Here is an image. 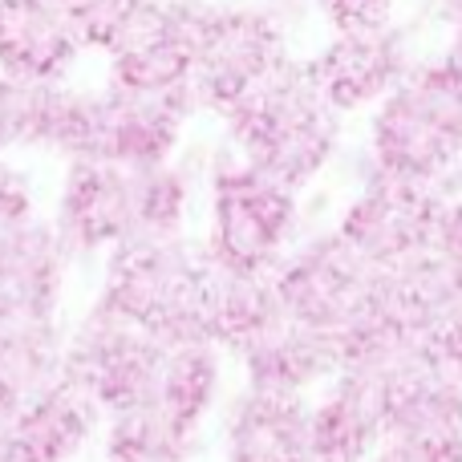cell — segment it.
I'll return each mask as SVG.
<instances>
[{
    "label": "cell",
    "instance_id": "23",
    "mask_svg": "<svg viewBox=\"0 0 462 462\" xmlns=\"http://www.w3.org/2000/svg\"><path fill=\"white\" fill-rule=\"evenodd\" d=\"M374 462H462V434L442 439H385Z\"/></svg>",
    "mask_w": 462,
    "mask_h": 462
},
{
    "label": "cell",
    "instance_id": "17",
    "mask_svg": "<svg viewBox=\"0 0 462 462\" xmlns=\"http://www.w3.org/2000/svg\"><path fill=\"white\" fill-rule=\"evenodd\" d=\"M247 369V390L263 393H296L304 398V390L325 377H337L341 361H337V345L328 337L312 333V328L296 325L292 317H280L276 325H268L244 353H239Z\"/></svg>",
    "mask_w": 462,
    "mask_h": 462
},
{
    "label": "cell",
    "instance_id": "30",
    "mask_svg": "<svg viewBox=\"0 0 462 462\" xmlns=\"http://www.w3.org/2000/svg\"><path fill=\"white\" fill-rule=\"evenodd\" d=\"M0 462H8V439H5V422H0Z\"/></svg>",
    "mask_w": 462,
    "mask_h": 462
},
{
    "label": "cell",
    "instance_id": "8",
    "mask_svg": "<svg viewBox=\"0 0 462 462\" xmlns=\"http://www.w3.org/2000/svg\"><path fill=\"white\" fill-rule=\"evenodd\" d=\"M284 61V32L268 13L203 5L191 69L195 106L227 114Z\"/></svg>",
    "mask_w": 462,
    "mask_h": 462
},
{
    "label": "cell",
    "instance_id": "3",
    "mask_svg": "<svg viewBox=\"0 0 462 462\" xmlns=\"http://www.w3.org/2000/svg\"><path fill=\"white\" fill-rule=\"evenodd\" d=\"M208 272V252L191 247L183 236L130 239L110 252L106 288L97 304L162 345L195 341L203 337Z\"/></svg>",
    "mask_w": 462,
    "mask_h": 462
},
{
    "label": "cell",
    "instance_id": "13",
    "mask_svg": "<svg viewBox=\"0 0 462 462\" xmlns=\"http://www.w3.org/2000/svg\"><path fill=\"white\" fill-rule=\"evenodd\" d=\"M382 377L385 439H442L462 434V377H455L430 349L393 361Z\"/></svg>",
    "mask_w": 462,
    "mask_h": 462
},
{
    "label": "cell",
    "instance_id": "20",
    "mask_svg": "<svg viewBox=\"0 0 462 462\" xmlns=\"http://www.w3.org/2000/svg\"><path fill=\"white\" fill-rule=\"evenodd\" d=\"M284 317L272 276H239L211 263L208 292H203V337L216 349L244 353L268 325Z\"/></svg>",
    "mask_w": 462,
    "mask_h": 462
},
{
    "label": "cell",
    "instance_id": "10",
    "mask_svg": "<svg viewBox=\"0 0 462 462\" xmlns=\"http://www.w3.org/2000/svg\"><path fill=\"white\" fill-rule=\"evenodd\" d=\"M203 0H146L110 49V86L134 94L191 89Z\"/></svg>",
    "mask_w": 462,
    "mask_h": 462
},
{
    "label": "cell",
    "instance_id": "2",
    "mask_svg": "<svg viewBox=\"0 0 462 462\" xmlns=\"http://www.w3.org/2000/svg\"><path fill=\"white\" fill-rule=\"evenodd\" d=\"M227 134L247 167L284 187H304L337 151V110L317 89L309 65L284 61L244 102L224 114Z\"/></svg>",
    "mask_w": 462,
    "mask_h": 462
},
{
    "label": "cell",
    "instance_id": "31",
    "mask_svg": "<svg viewBox=\"0 0 462 462\" xmlns=\"http://www.w3.org/2000/svg\"><path fill=\"white\" fill-rule=\"evenodd\" d=\"M447 13H450V16H458V13H462V0H447Z\"/></svg>",
    "mask_w": 462,
    "mask_h": 462
},
{
    "label": "cell",
    "instance_id": "24",
    "mask_svg": "<svg viewBox=\"0 0 462 462\" xmlns=\"http://www.w3.org/2000/svg\"><path fill=\"white\" fill-rule=\"evenodd\" d=\"M434 263H439L442 280H447L450 296L462 300V199L442 211L439 239H434Z\"/></svg>",
    "mask_w": 462,
    "mask_h": 462
},
{
    "label": "cell",
    "instance_id": "5",
    "mask_svg": "<svg viewBox=\"0 0 462 462\" xmlns=\"http://www.w3.org/2000/svg\"><path fill=\"white\" fill-rule=\"evenodd\" d=\"M296 224V191L244 159L219 162L211 179L208 260L239 276H272Z\"/></svg>",
    "mask_w": 462,
    "mask_h": 462
},
{
    "label": "cell",
    "instance_id": "29",
    "mask_svg": "<svg viewBox=\"0 0 462 462\" xmlns=\"http://www.w3.org/2000/svg\"><path fill=\"white\" fill-rule=\"evenodd\" d=\"M455 21H458V32H455V41H450V49L442 53V65H447V69L462 81V13L455 16Z\"/></svg>",
    "mask_w": 462,
    "mask_h": 462
},
{
    "label": "cell",
    "instance_id": "9",
    "mask_svg": "<svg viewBox=\"0 0 462 462\" xmlns=\"http://www.w3.org/2000/svg\"><path fill=\"white\" fill-rule=\"evenodd\" d=\"M442 211H447V203L434 195V187L374 171L365 191L341 216L337 236L357 255H365L374 268L393 272L434 252Z\"/></svg>",
    "mask_w": 462,
    "mask_h": 462
},
{
    "label": "cell",
    "instance_id": "25",
    "mask_svg": "<svg viewBox=\"0 0 462 462\" xmlns=\"http://www.w3.org/2000/svg\"><path fill=\"white\" fill-rule=\"evenodd\" d=\"M32 191L29 179L21 175L16 167L0 162V236H13V231L32 224Z\"/></svg>",
    "mask_w": 462,
    "mask_h": 462
},
{
    "label": "cell",
    "instance_id": "19",
    "mask_svg": "<svg viewBox=\"0 0 462 462\" xmlns=\"http://www.w3.org/2000/svg\"><path fill=\"white\" fill-rule=\"evenodd\" d=\"M65 345L53 320H0V422L61 382Z\"/></svg>",
    "mask_w": 462,
    "mask_h": 462
},
{
    "label": "cell",
    "instance_id": "14",
    "mask_svg": "<svg viewBox=\"0 0 462 462\" xmlns=\"http://www.w3.org/2000/svg\"><path fill=\"white\" fill-rule=\"evenodd\" d=\"M81 53L57 0H0V73L24 86L57 81Z\"/></svg>",
    "mask_w": 462,
    "mask_h": 462
},
{
    "label": "cell",
    "instance_id": "21",
    "mask_svg": "<svg viewBox=\"0 0 462 462\" xmlns=\"http://www.w3.org/2000/svg\"><path fill=\"white\" fill-rule=\"evenodd\" d=\"M216 393H219V349L216 345L203 341V337L167 345L151 410L183 442L195 439L199 422L208 418V410L216 406Z\"/></svg>",
    "mask_w": 462,
    "mask_h": 462
},
{
    "label": "cell",
    "instance_id": "28",
    "mask_svg": "<svg viewBox=\"0 0 462 462\" xmlns=\"http://www.w3.org/2000/svg\"><path fill=\"white\" fill-rule=\"evenodd\" d=\"M21 114H24V81L0 78V151L21 146Z\"/></svg>",
    "mask_w": 462,
    "mask_h": 462
},
{
    "label": "cell",
    "instance_id": "1",
    "mask_svg": "<svg viewBox=\"0 0 462 462\" xmlns=\"http://www.w3.org/2000/svg\"><path fill=\"white\" fill-rule=\"evenodd\" d=\"M187 216V179L175 167L130 171L78 159L65 171L53 231L69 252L122 247L143 236H179Z\"/></svg>",
    "mask_w": 462,
    "mask_h": 462
},
{
    "label": "cell",
    "instance_id": "15",
    "mask_svg": "<svg viewBox=\"0 0 462 462\" xmlns=\"http://www.w3.org/2000/svg\"><path fill=\"white\" fill-rule=\"evenodd\" d=\"M385 442L382 377L341 369L328 393L312 406V450L317 462H365Z\"/></svg>",
    "mask_w": 462,
    "mask_h": 462
},
{
    "label": "cell",
    "instance_id": "22",
    "mask_svg": "<svg viewBox=\"0 0 462 462\" xmlns=\"http://www.w3.org/2000/svg\"><path fill=\"white\" fill-rule=\"evenodd\" d=\"M143 5L146 0H57L73 37L81 41V49H106V53L130 29V21L138 16Z\"/></svg>",
    "mask_w": 462,
    "mask_h": 462
},
{
    "label": "cell",
    "instance_id": "26",
    "mask_svg": "<svg viewBox=\"0 0 462 462\" xmlns=\"http://www.w3.org/2000/svg\"><path fill=\"white\" fill-rule=\"evenodd\" d=\"M317 5L333 21L337 32H357V29H382V24H390L393 0H317Z\"/></svg>",
    "mask_w": 462,
    "mask_h": 462
},
{
    "label": "cell",
    "instance_id": "27",
    "mask_svg": "<svg viewBox=\"0 0 462 462\" xmlns=\"http://www.w3.org/2000/svg\"><path fill=\"white\" fill-rule=\"evenodd\" d=\"M426 349L442 361L455 377H462V300H450L426 333Z\"/></svg>",
    "mask_w": 462,
    "mask_h": 462
},
{
    "label": "cell",
    "instance_id": "18",
    "mask_svg": "<svg viewBox=\"0 0 462 462\" xmlns=\"http://www.w3.org/2000/svg\"><path fill=\"white\" fill-rule=\"evenodd\" d=\"M97 406L69 382H57L29 410L5 422L8 462H69L97 430Z\"/></svg>",
    "mask_w": 462,
    "mask_h": 462
},
{
    "label": "cell",
    "instance_id": "4",
    "mask_svg": "<svg viewBox=\"0 0 462 462\" xmlns=\"http://www.w3.org/2000/svg\"><path fill=\"white\" fill-rule=\"evenodd\" d=\"M369 146L374 171L434 187L462 154V81L442 61L410 69L377 106Z\"/></svg>",
    "mask_w": 462,
    "mask_h": 462
},
{
    "label": "cell",
    "instance_id": "7",
    "mask_svg": "<svg viewBox=\"0 0 462 462\" xmlns=\"http://www.w3.org/2000/svg\"><path fill=\"white\" fill-rule=\"evenodd\" d=\"M276 296L296 325L341 341L353 325L369 317L382 288V268L357 255L341 236H320L304 244L296 255L280 260L272 272Z\"/></svg>",
    "mask_w": 462,
    "mask_h": 462
},
{
    "label": "cell",
    "instance_id": "12",
    "mask_svg": "<svg viewBox=\"0 0 462 462\" xmlns=\"http://www.w3.org/2000/svg\"><path fill=\"white\" fill-rule=\"evenodd\" d=\"M309 73L337 114L361 110L369 102H385L398 89V81L410 73L406 37L393 24L337 32L309 61Z\"/></svg>",
    "mask_w": 462,
    "mask_h": 462
},
{
    "label": "cell",
    "instance_id": "11",
    "mask_svg": "<svg viewBox=\"0 0 462 462\" xmlns=\"http://www.w3.org/2000/svg\"><path fill=\"white\" fill-rule=\"evenodd\" d=\"M191 110H195L191 89L134 94V89L110 86L94 102V146H89V159L130 171L167 167Z\"/></svg>",
    "mask_w": 462,
    "mask_h": 462
},
{
    "label": "cell",
    "instance_id": "16",
    "mask_svg": "<svg viewBox=\"0 0 462 462\" xmlns=\"http://www.w3.org/2000/svg\"><path fill=\"white\" fill-rule=\"evenodd\" d=\"M224 450L227 462H317L312 406L296 393L247 390L231 406Z\"/></svg>",
    "mask_w": 462,
    "mask_h": 462
},
{
    "label": "cell",
    "instance_id": "6",
    "mask_svg": "<svg viewBox=\"0 0 462 462\" xmlns=\"http://www.w3.org/2000/svg\"><path fill=\"white\" fill-rule=\"evenodd\" d=\"M162 353H167L162 341L94 304L65 345L61 377L94 402L97 414L118 418L154 402Z\"/></svg>",
    "mask_w": 462,
    "mask_h": 462
}]
</instances>
